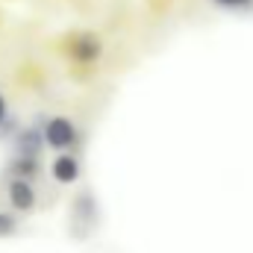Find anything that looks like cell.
I'll use <instances>...</instances> for the list:
<instances>
[{
  "instance_id": "cell-1",
  "label": "cell",
  "mask_w": 253,
  "mask_h": 253,
  "mask_svg": "<svg viewBox=\"0 0 253 253\" xmlns=\"http://www.w3.org/2000/svg\"><path fill=\"white\" fill-rule=\"evenodd\" d=\"M44 138H47V144H53V147H68V144L74 141V124L65 121V118H53V121L47 124Z\"/></svg>"
},
{
  "instance_id": "cell-5",
  "label": "cell",
  "mask_w": 253,
  "mask_h": 253,
  "mask_svg": "<svg viewBox=\"0 0 253 253\" xmlns=\"http://www.w3.org/2000/svg\"><path fill=\"white\" fill-rule=\"evenodd\" d=\"M12 227H15V224H12V218L0 215V236H3V233H12Z\"/></svg>"
},
{
  "instance_id": "cell-3",
  "label": "cell",
  "mask_w": 253,
  "mask_h": 253,
  "mask_svg": "<svg viewBox=\"0 0 253 253\" xmlns=\"http://www.w3.org/2000/svg\"><path fill=\"white\" fill-rule=\"evenodd\" d=\"M77 174H80V168H77V162H74L71 156H59V159L53 162V177H56L59 183L77 180Z\"/></svg>"
},
{
  "instance_id": "cell-7",
  "label": "cell",
  "mask_w": 253,
  "mask_h": 253,
  "mask_svg": "<svg viewBox=\"0 0 253 253\" xmlns=\"http://www.w3.org/2000/svg\"><path fill=\"white\" fill-rule=\"evenodd\" d=\"M0 115H3V100H0Z\"/></svg>"
},
{
  "instance_id": "cell-4",
  "label": "cell",
  "mask_w": 253,
  "mask_h": 253,
  "mask_svg": "<svg viewBox=\"0 0 253 253\" xmlns=\"http://www.w3.org/2000/svg\"><path fill=\"white\" fill-rule=\"evenodd\" d=\"M39 141H42V138H39V132H33V129H30V132H24V135H21V141H18V150H21L24 156H30V153H39Z\"/></svg>"
},
{
  "instance_id": "cell-6",
  "label": "cell",
  "mask_w": 253,
  "mask_h": 253,
  "mask_svg": "<svg viewBox=\"0 0 253 253\" xmlns=\"http://www.w3.org/2000/svg\"><path fill=\"white\" fill-rule=\"evenodd\" d=\"M215 3H221V6H248L251 0H215Z\"/></svg>"
},
{
  "instance_id": "cell-2",
  "label": "cell",
  "mask_w": 253,
  "mask_h": 253,
  "mask_svg": "<svg viewBox=\"0 0 253 253\" xmlns=\"http://www.w3.org/2000/svg\"><path fill=\"white\" fill-rule=\"evenodd\" d=\"M9 197H12V203H15L18 209H30V206H33V200H36L33 189H30L27 183H21V180H15V183L9 186Z\"/></svg>"
}]
</instances>
